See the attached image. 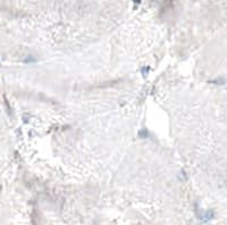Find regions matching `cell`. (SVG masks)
<instances>
[{"label":"cell","mask_w":227,"mask_h":225,"mask_svg":"<svg viewBox=\"0 0 227 225\" xmlns=\"http://www.w3.org/2000/svg\"><path fill=\"white\" fill-rule=\"evenodd\" d=\"M133 1H134V3H135V5H139V3L141 2V0H133Z\"/></svg>","instance_id":"obj_1"}]
</instances>
